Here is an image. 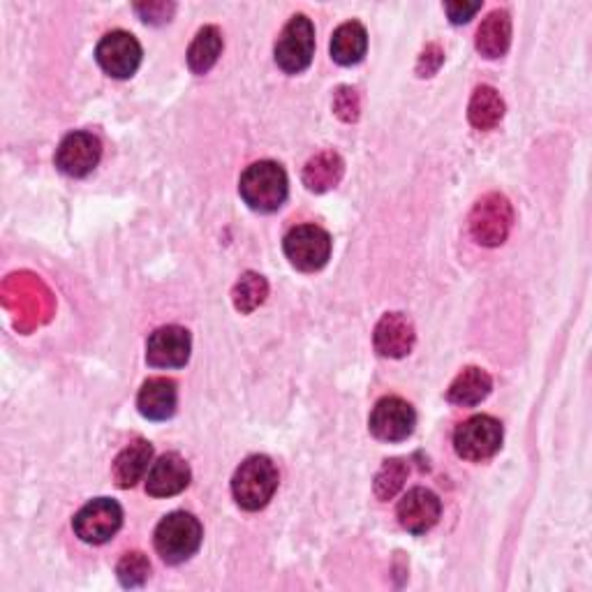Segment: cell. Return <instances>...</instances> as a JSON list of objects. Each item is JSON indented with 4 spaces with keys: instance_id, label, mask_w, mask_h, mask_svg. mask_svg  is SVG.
I'll use <instances>...</instances> for the list:
<instances>
[{
    "instance_id": "1",
    "label": "cell",
    "mask_w": 592,
    "mask_h": 592,
    "mask_svg": "<svg viewBox=\"0 0 592 592\" xmlns=\"http://www.w3.org/2000/svg\"><path fill=\"white\" fill-rule=\"evenodd\" d=\"M239 193L253 211L273 213L285 204L290 181L285 169L278 163L260 161L243 172L239 181Z\"/></svg>"
},
{
    "instance_id": "2",
    "label": "cell",
    "mask_w": 592,
    "mask_h": 592,
    "mask_svg": "<svg viewBox=\"0 0 592 592\" xmlns=\"http://www.w3.org/2000/svg\"><path fill=\"white\" fill-rule=\"evenodd\" d=\"M278 488V470L269 456L245 458L232 477V495L241 509L260 512Z\"/></svg>"
},
{
    "instance_id": "3",
    "label": "cell",
    "mask_w": 592,
    "mask_h": 592,
    "mask_svg": "<svg viewBox=\"0 0 592 592\" xmlns=\"http://www.w3.org/2000/svg\"><path fill=\"white\" fill-rule=\"evenodd\" d=\"M202 537V523L193 514L172 512L155 527L153 542L167 565H181L200 551Z\"/></svg>"
},
{
    "instance_id": "4",
    "label": "cell",
    "mask_w": 592,
    "mask_h": 592,
    "mask_svg": "<svg viewBox=\"0 0 592 592\" xmlns=\"http://www.w3.org/2000/svg\"><path fill=\"white\" fill-rule=\"evenodd\" d=\"M316 54V26L305 14H294L275 42V64L288 75L303 72Z\"/></svg>"
},
{
    "instance_id": "5",
    "label": "cell",
    "mask_w": 592,
    "mask_h": 592,
    "mask_svg": "<svg viewBox=\"0 0 592 592\" xmlns=\"http://www.w3.org/2000/svg\"><path fill=\"white\" fill-rule=\"evenodd\" d=\"M514 225V208L505 195L491 193L482 197L470 213V234L477 243L495 248L503 245Z\"/></svg>"
},
{
    "instance_id": "6",
    "label": "cell",
    "mask_w": 592,
    "mask_h": 592,
    "mask_svg": "<svg viewBox=\"0 0 592 592\" xmlns=\"http://www.w3.org/2000/svg\"><path fill=\"white\" fill-rule=\"evenodd\" d=\"M501 447L503 424L488 415L470 417L454 433V449L465 460H486L501 452Z\"/></svg>"
},
{
    "instance_id": "7",
    "label": "cell",
    "mask_w": 592,
    "mask_h": 592,
    "mask_svg": "<svg viewBox=\"0 0 592 592\" xmlns=\"http://www.w3.org/2000/svg\"><path fill=\"white\" fill-rule=\"evenodd\" d=\"M123 525V509L116 501L109 497H98L84 505L75 521V535L86 544H105L109 542Z\"/></svg>"
},
{
    "instance_id": "8",
    "label": "cell",
    "mask_w": 592,
    "mask_h": 592,
    "mask_svg": "<svg viewBox=\"0 0 592 592\" xmlns=\"http://www.w3.org/2000/svg\"><path fill=\"white\" fill-rule=\"evenodd\" d=\"M285 255L299 271H320L331 258V236L318 225L294 227L285 236Z\"/></svg>"
},
{
    "instance_id": "9",
    "label": "cell",
    "mask_w": 592,
    "mask_h": 592,
    "mask_svg": "<svg viewBox=\"0 0 592 592\" xmlns=\"http://www.w3.org/2000/svg\"><path fill=\"white\" fill-rule=\"evenodd\" d=\"M370 433L382 443H402L408 440L417 426V413L408 400L398 396H387L378 400L370 413Z\"/></svg>"
},
{
    "instance_id": "10",
    "label": "cell",
    "mask_w": 592,
    "mask_h": 592,
    "mask_svg": "<svg viewBox=\"0 0 592 592\" xmlns=\"http://www.w3.org/2000/svg\"><path fill=\"white\" fill-rule=\"evenodd\" d=\"M96 58L109 77L128 79L137 72L142 64V45L135 36L126 33V30H114V33H107L100 40Z\"/></svg>"
},
{
    "instance_id": "11",
    "label": "cell",
    "mask_w": 592,
    "mask_h": 592,
    "mask_svg": "<svg viewBox=\"0 0 592 592\" xmlns=\"http://www.w3.org/2000/svg\"><path fill=\"white\" fill-rule=\"evenodd\" d=\"M193 340L188 329L169 324L155 329L146 342V361L153 368H183L191 359Z\"/></svg>"
},
{
    "instance_id": "12",
    "label": "cell",
    "mask_w": 592,
    "mask_h": 592,
    "mask_svg": "<svg viewBox=\"0 0 592 592\" xmlns=\"http://www.w3.org/2000/svg\"><path fill=\"white\" fill-rule=\"evenodd\" d=\"M103 144L90 133H72L56 148V167L66 176L84 178L98 167Z\"/></svg>"
},
{
    "instance_id": "13",
    "label": "cell",
    "mask_w": 592,
    "mask_h": 592,
    "mask_svg": "<svg viewBox=\"0 0 592 592\" xmlns=\"http://www.w3.org/2000/svg\"><path fill=\"white\" fill-rule=\"evenodd\" d=\"M443 503L440 497L428 488H413L400 497L396 507V516L402 530H408L413 535H424L440 521Z\"/></svg>"
},
{
    "instance_id": "14",
    "label": "cell",
    "mask_w": 592,
    "mask_h": 592,
    "mask_svg": "<svg viewBox=\"0 0 592 592\" xmlns=\"http://www.w3.org/2000/svg\"><path fill=\"white\" fill-rule=\"evenodd\" d=\"M191 465L178 454H163L146 475V493L153 497H172L191 484Z\"/></svg>"
},
{
    "instance_id": "15",
    "label": "cell",
    "mask_w": 592,
    "mask_h": 592,
    "mask_svg": "<svg viewBox=\"0 0 592 592\" xmlns=\"http://www.w3.org/2000/svg\"><path fill=\"white\" fill-rule=\"evenodd\" d=\"M415 324L402 313H387L372 333V342L380 357L402 359L415 348Z\"/></svg>"
},
{
    "instance_id": "16",
    "label": "cell",
    "mask_w": 592,
    "mask_h": 592,
    "mask_svg": "<svg viewBox=\"0 0 592 592\" xmlns=\"http://www.w3.org/2000/svg\"><path fill=\"white\" fill-rule=\"evenodd\" d=\"M178 405V389L174 380L151 378L137 396V408L148 421H167L174 417Z\"/></svg>"
},
{
    "instance_id": "17",
    "label": "cell",
    "mask_w": 592,
    "mask_h": 592,
    "mask_svg": "<svg viewBox=\"0 0 592 592\" xmlns=\"http://www.w3.org/2000/svg\"><path fill=\"white\" fill-rule=\"evenodd\" d=\"M153 447L146 440H135L114 460V482L118 488H133L151 470Z\"/></svg>"
},
{
    "instance_id": "18",
    "label": "cell",
    "mask_w": 592,
    "mask_h": 592,
    "mask_svg": "<svg viewBox=\"0 0 592 592\" xmlns=\"http://www.w3.org/2000/svg\"><path fill=\"white\" fill-rule=\"evenodd\" d=\"M346 174V163H342L336 151H322L313 155L303 167V185L310 193H327L340 183Z\"/></svg>"
},
{
    "instance_id": "19",
    "label": "cell",
    "mask_w": 592,
    "mask_h": 592,
    "mask_svg": "<svg viewBox=\"0 0 592 592\" xmlns=\"http://www.w3.org/2000/svg\"><path fill=\"white\" fill-rule=\"evenodd\" d=\"M477 51L486 58H501L512 45V17L505 10L491 12L477 30Z\"/></svg>"
},
{
    "instance_id": "20",
    "label": "cell",
    "mask_w": 592,
    "mask_h": 592,
    "mask_svg": "<svg viewBox=\"0 0 592 592\" xmlns=\"http://www.w3.org/2000/svg\"><path fill=\"white\" fill-rule=\"evenodd\" d=\"M491 389L493 380L488 372L477 366H467L447 389V400L460 405V408H473V405H479L491 394Z\"/></svg>"
},
{
    "instance_id": "21",
    "label": "cell",
    "mask_w": 592,
    "mask_h": 592,
    "mask_svg": "<svg viewBox=\"0 0 592 592\" xmlns=\"http://www.w3.org/2000/svg\"><path fill=\"white\" fill-rule=\"evenodd\" d=\"M368 33L359 21H348L333 30L331 38V58L338 66H357L366 56Z\"/></svg>"
},
{
    "instance_id": "22",
    "label": "cell",
    "mask_w": 592,
    "mask_h": 592,
    "mask_svg": "<svg viewBox=\"0 0 592 592\" xmlns=\"http://www.w3.org/2000/svg\"><path fill=\"white\" fill-rule=\"evenodd\" d=\"M505 116V103L493 86H479L473 93L470 107H467V118H470L477 130H493Z\"/></svg>"
},
{
    "instance_id": "23",
    "label": "cell",
    "mask_w": 592,
    "mask_h": 592,
    "mask_svg": "<svg viewBox=\"0 0 592 592\" xmlns=\"http://www.w3.org/2000/svg\"><path fill=\"white\" fill-rule=\"evenodd\" d=\"M223 54V33L217 26H204L188 49V68L195 75H206Z\"/></svg>"
},
{
    "instance_id": "24",
    "label": "cell",
    "mask_w": 592,
    "mask_h": 592,
    "mask_svg": "<svg viewBox=\"0 0 592 592\" xmlns=\"http://www.w3.org/2000/svg\"><path fill=\"white\" fill-rule=\"evenodd\" d=\"M266 294H269V283L264 280V275L248 271L234 285V292H232L234 308L239 310V313H253L258 305L264 303Z\"/></svg>"
},
{
    "instance_id": "25",
    "label": "cell",
    "mask_w": 592,
    "mask_h": 592,
    "mask_svg": "<svg viewBox=\"0 0 592 592\" xmlns=\"http://www.w3.org/2000/svg\"><path fill=\"white\" fill-rule=\"evenodd\" d=\"M408 465H405L400 458L385 460L382 470L376 477V495L380 501H391V497L402 488V482L408 479Z\"/></svg>"
},
{
    "instance_id": "26",
    "label": "cell",
    "mask_w": 592,
    "mask_h": 592,
    "mask_svg": "<svg viewBox=\"0 0 592 592\" xmlns=\"http://www.w3.org/2000/svg\"><path fill=\"white\" fill-rule=\"evenodd\" d=\"M116 574H118V581L120 585L126 588H139L146 583L148 574H151V563L148 557L139 551H130L120 557V563L116 567Z\"/></svg>"
},
{
    "instance_id": "27",
    "label": "cell",
    "mask_w": 592,
    "mask_h": 592,
    "mask_svg": "<svg viewBox=\"0 0 592 592\" xmlns=\"http://www.w3.org/2000/svg\"><path fill=\"white\" fill-rule=\"evenodd\" d=\"M333 109H336V114L342 120H348V123L357 120L359 118V96H357V90L350 88V86L338 88L336 100H333Z\"/></svg>"
},
{
    "instance_id": "28",
    "label": "cell",
    "mask_w": 592,
    "mask_h": 592,
    "mask_svg": "<svg viewBox=\"0 0 592 592\" xmlns=\"http://www.w3.org/2000/svg\"><path fill=\"white\" fill-rule=\"evenodd\" d=\"M135 10L142 14V19L146 23H165L172 19L176 6H172V3H144V6H135Z\"/></svg>"
},
{
    "instance_id": "29",
    "label": "cell",
    "mask_w": 592,
    "mask_h": 592,
    "mask_svg": "<svg viewBox=\"0 0 592 592\" xmlns=\"http://www.w3.org/2000/svg\"><path fill=\"white\" fill-rule=\"evenodd\" d=\"M482 10V3H447L445 12L449 14L452 23H467Z\"/></svg>"
}]
</instances>
